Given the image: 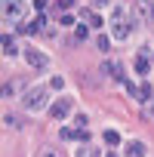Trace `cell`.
I'll use <instances>...</instances> for the list:
<instances>
[{"label": "cell", "mask_w": 154, "mask_h": 157, "mask_svg": "<svg viewBox=\"0 0 154 157\" xmlns=\"http://www.w3.org/2000/svg\"><path fill=\"white\" fill-rule=\"evenodd\" d=\"M49 86H52V90H62V86H65V80H62V77H52V83H49Z\"/></svg>", "instance_id": "obj_20"}, {"label": "cell", "mask_w": 154, "mask_h": 157, "mask_svg": "<svg viewBox=\"0 0 154 157\" xmlns=\"http://www.w3.org/2000/svg\"><path fill=\"white\" fill-rule=\"evenodd\" d=\"M62 25L68 28V25H74V16H68V13H62Z\"/></svg>", "instance_id": "obj_22"}, {"label": "cell", "mask_w": 154, "mask_h": 157, "mask_svg": "<svg viewBox=\"0 0 154 157\" xmlns=\"http://www.w3.org/2000/svg\"><path fill=\"white\" fill-rule=\"evenodd\" d=\"M77 157H96V148H90V145H87L83 151H77Z\"/></svg>", "instance_id": "obj_18"}, {"label": "cell", "mask_w": 154, "mask_h": 157, "mask_svg": "<svg viewBox=\"0 0 154 157\" xmlns=\"http://www.w3.org/2000/svg\"><path fill=\"white\" fill-rule=\"evenodd\" d=\"M22 83H3V96L10 99V96H16V90H19Z\"/></svg>", "instance_id": "obj_16"}, {"label": "cell", "mask_w": 154, "mask_h": 157, "mask_svg": "<svg viewBox=\"0 0 154 157\" xmlns=\"http://www.w3.org/2000/svg\"><path fill=\"white\" fill-rule=\"evenodd\" d=\"M25 59H28V65H31V68H37V71H43V68L49 65V59H46L43 52H37V49H28V52H25Z\"/></svg>", "instance_id": "obj_4"}, {"label": "cell", "mask_w": 154, "mask_h": 157, "mask_svg": "<svg viewBox=\"0 0 154 157\" xmlns=\"http://www.w3.org/2000/svg\"><path fill=\"white\" fill-rule=\"evenodd\" d=\"M43 157H62V154H56V151H43Z\"/></svg>", "instance_id": "obj_24"}, {"label": "cell", "mask_w": 154, "mask_h": 157, "mask_svg": "<svg viewBox=\"0 0 154 157\" xmlns=\"http://www.w3.org/2000/svg\"><path fill=\"white\" fill-rule=\"evenodd\" d=\"M77 139H80V142H90V129H77Z\"/></svg>", "instance_id": "obj_21"}, {"label": "cell", "mask_w": 154, "mask_h": 157, "mask_svg": "<svg viewBox=\"0 0 154 157\" xmlns=\"http://www.w3.org/2000/svg\"><path fill=\"white\" fill-rule=\"evenodd\" d=\"M96 46H99L102 52H108V49H111V37H105V34H102V37L96 40Z\"/></svg>", "instance_id": "obj_14"}, {"label": "cell", "mask_w": 154, "mask_h": 157, "mask_svg": "<svg viewBox=\"0 0 154 157\" xmlns=\"http://www.w3.org/2000/svg\"><path fill=\"white\" fill-rule=\"evenodd\" d=\"M59 139H62V142H71V139H77V129H65V126H62V129H59Z\"/></svg>", "instance_id": "obj_13"}, {"label": "cell", "mask_w": 154, "mask_h": 157, "mask_svg": "<svg viewBox=\"0 0 154 157\" xmlns=\"http://www.w3.org/2000/svg\"><path fill=\"white\" fill-rule=\"evenodd\" d=\"M25 111H31V114H37V111H43V108H49V90L46 86H34V90H28L25 93Z\"/></svg>", "instance_id": "obj_2"}, {"label": "cell", "mask_w": 154, "mask_h": 157, "mask_svg": "<svg viewBox=\"0 0 154 157\" xmlns=\"http://www.w3.org/2000/svg\"><path fill=\"white\" fill-rule=\"evenodd\" d=\"M87 28H90V25H87V22H83V25H77V31H74V37H77V40H83V37H87V34H90V31H87Z\"/></svg>", "instance_id": "obj_17"}, {"label": "cell", "mask_w": 154, "mask_h": 157, "mask_svg": "<svg viewBox=\"0 0 154 157\" xmlns=\"http://www.w3.org/2000/svg\"><path fill=\"white\" fill-rule=\"evenodd\" d=\"M148 117H154V102H148Z\"/></svg>", "instance_id": "obj_23"}, {"label": "cell", "mask_w": 154, "mask_h": 157, "mask_svg": "<svg viewBox=\"0 0 154 157\" xmlns=\"http://www.w3.org/2000/svg\"><path fill=\"white\" fill-rule=\"evenodd\" d=\"M151 16H154V6H151Z\"/></svg>", "instance_id": "obj_25"}, {"label": "cell", "mask_w": 154, "mask_h": 157, "mask_svg": "<svg viewBox=\"0 0 154 157\" xmlns=\"http://www.w3.org/2000/svg\"><path fill=\"white\" fill-rule=\"evenodd\" d=\"M105 142H108V145L114 148V145H120V136H117L114 129H108V132H105Z\"/></svg>", "instance_id": "obj_15"}, {"label": "cell", "mask_w": 154, "mask_h": 157, "mask_svg": "<svg viewBox=\"0 0 154 157\" xmlns=\"http://www.w3.org/2000/svg\"><path fill=\"white\" fill-rule=\"evenodd\" d=\"M102 71H105V74H111L117 83H126V77H123V68H120V62H105V65H102Z\"/></svg>", "instance_id": "obj_6"}, {"label": "cell", "mask_w": 154, "mask_h": 157, "mask_svg": "<svg viewBox=\"0 0 154 157\" xmlns=\"http://www.w3.org/2000/svg\"><path fill=\"white\" fill-rule=\"evenodd\" d=\"M3 123H6L10 129H22V126H25V120H22V117H16V114H6V117H3Z\"/></svg>", "instance_id": "obj_12"}, {"label": "cell", "mask_w": 154, "mask_h": 157, "mask_svg": "<svg viewBox=\"0 0 154 157\" xmlns=\"http://www.w3.org/2000/svg\"><path fill=\"white\" fill-rule=\"evenodd\" d=\"M151 65H154L151 52H148V49H142V52L136 56V74H148V71H151Z\"/></svg>", "instance_id": "obj_5"}, {"label": "cell", "mask_w": 154, "mask_h": 157, "mask_svg": "<svg viewBox=\"0 0 154 157\" xmlns=\"http://www.w3.org/2000/svg\"><path fill=\"white\" fill-rule=\"evenodd\" d=\"M133 99H136L139 105H148V102H151V83H142V86L136 90V96H133Z\"/></svg>", "instance_id": "obj_10"}, {"label": "cell", "mask_w": 154, "mask_h": 157, "mask_svg": "<svg viewBox=\"0 0 154 157\" xmlns=\"http://www.w3.org/2000/svg\"><path fill=\"white\" fill-rule=\"evenodd\" d=\"M43 28H46V19H43V13H37V19L31 25H25V34H40Z\"/></svg>", "instance_id": "obj_8"}, {"label": "cell", "mask_w": 154, "mask_h": 157, "mask_svg": "<svg viewBox=\"0 0 154 157\" xmlns=\"http://www.w3.org/2000/svg\"><path fill=\"white\" fill-rule=\"evenodd\" d=\"M22 10H25V3H22V0H3V13H6V16L19 19V16H22Z\"/></svg>", "instance_id": "obj_7"}, {"label": "cell", "mask_w": 154, "mask_h": 157, "mask_svg": "<svg viewBox=\"0 0 154 157\" xmlns=\"http://www.w3.org/2000/svg\"><path fill=\"white\" fill-rule=\"evenodd\" d=\"M3 56H6V59H16V56H19V46H16V40H13L10 34H3Z\"/></svg>", "instance_id": "obj_9"}, {"label": "cell", "mask_w": 154, "mask_h": 157, "mask_svg": "<svg viewBox=\"0 0 154 157\" xmlns=\"http://www.w3.org/2000/svg\"><path fill=\"white\" fill-rule=\"evenodd\" d=\"M133 25H136V22L126 16L123 6H114V10H111V34H114V40H126L129 31H133Z\"/></svg>", "instance_id": "obj_1"}, {"label": "cell", "mask_w": 154, "mask_h": 157, "mask_svg": "<svg viewBox=\"0 0 154 157\" xmlns=\"http://www.w3.org/2000/svg\"><path fill=\"white\" fill-rule=\"evenodd\" d=\"M71 105H74L71 99H56V102L49 105V114H52L56 120H62V117H68V114H71Z\"/></svg>", "instance_id": "obj_3"}, {"label": "cell", "mask_w": 154, "mask_h": 157, "mask_svg": "<svg viewBox=\"0 0 154 157\" xmlns=\"http://www.w3.org/2000/svg\"><path fill=\"white\" fill-rule=\"evenodd\" d=\"M56 6L59 10H68V6H74V0H56Z\"/></svg>", "instance_id": "obj_19"}, {"label": "cell", "mask_w": 154, "mask_h": 157, "mask_svg": "<svg viewBox=\"0 0 154 157\" xmlns=\"http://www.w3.org/2000/svg\"><path fill=\"white\" fill-rule=\"evenodd\" d=\"M145 154V142H126V157H142Z\"/></svg>", "instance_id": "obj_11"}]
</instances>
